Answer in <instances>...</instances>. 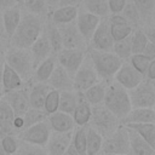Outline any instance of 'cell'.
<instances>
[{
    "label": "cell",
    "mask_w": 155,
    "mask_h": 155,
    "mask_svg": "<svg viewBox=\"0 0 155 155\" xmlns=\"http://www.w3.org/2000/svg\"><path fill=\"white\" fill-rule=\"evenodd\" d=\"M142 30H143L144 35L147 36L148 42H150L151 45L155 46V22H153L150 24H147V25H143Z\"/></svg>",
    "instance_id": "48"
},
{
    "label": "cell",
    "mask_w": 155,
    "mask_h": 155,
    "mask_svg": "<svg viewBox=\"0 0 155 155\" xmlns=\"http://www.w3.org/2000/svg\"><path fill=\"white\" fill-rule=\"evenodd\" d=\"M137 7L143 25L155 22V0H131Z\"/></svg>",
    "instance_id": "31"
},
{
    "label": "cell",
    "mask_w": 155,
    "mask_h": 155,
    "mask_svg": "<svg viewBox=\"0 0 155 155\" xmlns=\"http://www.w3.org/2000/svg\"><path fill=\"white\" fill-rule=\"evenodd\" d=\"M127 22L128 24L133 28V29H140L143 27V23H142V19H140V15L137 10V7L134 6V4L130 0H127L122 12L120 13Z\"/></svg>",
    "instance_id": "37"
},
{
    "label": "cell",
    "mask_w": 155,
    "mask_h": 155,
    "mask_svg": "<svg viewBox=\"0 0 155 155\" xmlns=\"http://www.w3.org/2000/svg\"><path fill=\"white\" fill-rule=\"evenodd\" d=\"M51 90L64 92V91H74L73 78L58 64H56L50 79L46 82Z\"/></svg>",
    "instance_id": "16"
},
{
    "label": "cell",
    "mask_w": 155,
    "mask_h": 155,
    "mask_svg": "<svg viewBox=\"0 0 155 155\" xmlns=\"http://www.w3.org/2000/svg\"><path fill=\"white\" fill-rule=\"evenodd\" d=\"M82 0H59L57 7L59 6H73V7H79L81 5Z\"/></svg>",
    "instance_id": "51"
},
{
    "label": "cell",
    "mask_w": 155,
    "mask_h": 155,
    "mask_svg": "<svg viewBox=\"0 0 155 155\" xmlns=\"http://www.w3.org/2000/svg\"><path fill=\"white\" fill-rule=\"evenodd\" d=\"M145 79L149 80V81L155 80V59H154V61H150L149 67H148V70H147Z\"/></svg>",
    "instance_id": "50"
},
{
    "label": "cell",
    "mask_w": 155,
    "mask_h": 155,
    "mask_svg": "<svg viewBox=\"0 0 155 155\" xmlns=\"http://www.w3.org/2000/svg\"><path fill=\"white\" fill-rule=\"evenodd\" d=\"M57 64V59L54 54H51L50 57H47L46 59H44L35 69L33 73V78H31V82H41V84H46L47 80L50 79L54 67Z\"/></svg>",
    "instance_id": "27"
},
{
    "label": "cell",
    "mask_w": 155,
    "mask_h": 155,
    "mask_svg": "<svg viewBox=\"0 0 155 155\" xmlns=\"http://www.w3.org/2000/svg\"><path fill=\"white\" fill-rule=\"evenodd\" d=\"M88 126L97 131L103 138H107L121 126V122L103 104H101L92 107V114Z\"/></svg>",
    "instance_id": "5"
},
{
    "label": "cell",
    "mask_w": 155,
    "mask_h": 155,
    "mask_svg": "<svg viewBox=\"0 0 155 155\" xmlns=\"http://www.w3.org/2000/svg\"><path fill=\"white\" fill-rule=\"evenodd\" d=\"M16 5H18V4L15 0H0V10L1 11H4L6 8H10V7H13Z\"/></svg>",
    "instance_id": "52"
},
{
    "label": "cell",
    "mask_w": 155,
    "mask_h": 155,
    "mask_svg": "<svg viewBox=\"0 0 155 155\" xmlns=\"http://www.w3.org/2000/svg\"><path fill=\"white\" fill-rule=\"evenodd\" d=\"M114 45V39L110 33V27H109V21L108 17L101 18V22L94 30L92 39L88 44L90 48L98 50V51H105V52H111Z\"/></svg>",
    "instance_id": "11"
},
{
    "label": "cell",
    "mask_w": 155,
    "mask_h": 155,
    "mask_svg": "<svg viewBox=\"0 0 155 155\" xmlns=\"http://www.w3.org/2000/svg\"><path fill=\"white\" fill-rule=\"evenodd\" d=\"M99 155H103V154H99Z\"/></svg>",
    "instance_id": "64"
},
{
    "label": "cell",
    "mask_w": 155,
    "mask_h": 155,
    "mask_svg": "<svg viewBox=\"0 0 155 155\" xmlns=\"http://www.w3.org/2000/svg\"><path fill=\"white\" fill-rule=\"evenodd\" d=\"M121 155H130V154H121Z\"/></svg>",
    "instance_id": "62"
},
{
    "label": "cell",
    "mask_w": 155,
    "mask_h": 155,
    "mask_svg": "<svg viewBox=\"0 0 155 155\" xmlns=\"http://www.w3.org/2000/svg\"><path fill=\"white\" fill-rule=\"evenodd\" d=\"M47 1V5H48V7H52V6H57L58 5V2H59V0H46Z\"/></svg>",
    "instance_id": "57"
},
{
    "label": "cell",
    "mask_w": 155,
    "mask_h": 155,
    "mask_svg": "<svg viewBox=\"0 0 155 155\" xmlns=\"http://www.w3.org/2000/svg\"><path fill=\"white\" fill-rule=\"evenodd\" d=\"M13 155H22V154H21V153H19V151H17V153H15V154H13Z\"/></svg>",
    "instance_id": "59"
},
{
    "label": "cell",
    "mask_w": 155,
    "mask_h": 155,
    "mask_svg": "<svg viewBox=\"0 0 155 155\" xmlns=\"http://www.w3.org/2000/svg\"><path fill=\"white\" fill-rule=\"evenodd\" d=\"M8 40H2L0 39V59H4L5 57V53H6V50L8 47Z\"/></svg>",
    "instance_id": "53"
},
{
    "label": "cell",
    "mask_w": 155,
    "mask_h": 155,
    "mask_svg": "<svg viewBox=\"0 0 155 155\" xmlns=\"http://www.w3.org/2000/svg\"><path fill=\"white\" fill-rule=\"evenodd\" d=\"M63 155H79V154H78V151L74 149V147H73V145H71V143H70L69 148L67 149V151H65Z\"/></svg>",
    "instance_id": "55"
},
{
    "label": "cell",
    "mask_w": 155,
    "mask_h": 155,
    "mask_svg": "<svg viewBox=\"0 0 155 155\" xmlns=\"http://www.w3.org/2000/svg\"><path fill=\"white\" fill-rule=\"evenodd\" d=\"M79 7L73 6H59L56 7L51 13H48V19L56 25L71 23L76 19Z\"/></svg>",
    "instance_id": "25"
},
{
    "label": "cell",
    "mask_w": 155,
    "mask_h": 155,
    "mask_svg": "<svg viewBox=\"0 0 155 155\" xmlns=\"http://www.w3.org/2000/svg\"><path fill=\"white\" fill-rule=\"evenodd\" d=\"M103 155H121L130 154V139L127 128L121 125L113 134L103 138L102 150Z\"/></svg>",
    "instance_id": "6"
},
{
    "label": "cell",
    "mask_w": 155,
    "mask_h": 155,
    "mask_svg": "<svg viewBox=\"0 0 155 155\" xmlns=\"http://www.w3.org/2000/svg\"><path fill=\"white\" fill-rule=\"evenodd\" d=\"M81 10L92 13L99 18H105L109 16L108 0H82Z\"/></svg>",
    "instance_id": "34"
},
{
    "label": "cell",
    "mask_w": 155,
    "mask_h": 155,
    "mask_svg": "<svg viewBox=\"0 0 155 155\" xmlns=\"http://www.w3.org/2000/svg\"><path fill=\"white\" fill-rule=\"evenodd\" d=\"M98 81H101V80H99V78L92 65V62L86 52V56H85L80 68L73 76L74 91L75 92H85L87 88L96 85Z\"/></svg>",
    "instance_id": "7"
},
{
    "label": "cell",
    "mask_w": 155,
    "mask_h": 155,
    "mask_svg": "<svg viewBox=\"0 0 155 155\" xmlns=\"http://www.w3.org/2000/svg\"><path fill=\"white\" fill-rule=\"evenodd\" d=\"M127 132L130 139V155H155V150L137 132L130 128H127Z\"/></svg>",
    "instance_id": "28"
},
{
    "label": "cell",
    "mask_w": 155,
    "mask_h": 155,
    "mask_svg": "<svg viewBox=\"0 0 155 155\" xmlns=\"http://www.w3.org/2000/svg\"><path fill=\"white\" fill-rule=\"evenodd\" d=\"M105 90H107V84L103 81H98L96 85L91 86L85 92H82V94L91 107H96L103 104Z\"/></svg>",
    "instance_id": "32"
},
{
    "label": "cell",
    "mask_w": 155,
    "mask_h": 155,
    "mask_svg": "<svg viewBox=\"0 0 155 155\" xmlns=\"http://www.w3.org/2000/svg\"><path fill=\"white\" fill-rule=\"evenodd\" d=\"M47 114L44 111V110H40V109H33V108H29L25 114L22 116L23 117V130L33 126V125H36L41 121H45L47 120Z\"/></svg>",
    "instance_id": "41"
},
{
    "label": "cell",
    "mask_w": 155,
    "mask_h": 155,
    "mask_svg": "<svg viewBox=\"0 0 155 155\" xmlns=\"http://www.w3.org/2000/svg\"><path fill=\"white\" fill-rule=\"evenodd\" d=\"M76 96H78V103L71 114V117L74 120L75 126H87L91 120L92 107L85 99L82 92H76Z\"/></svg>",
    "instance_id": "22"
},
{
    "label": "cell",
    "mask_w": 155,
    "mask_h": 155,
    "mask_svg": "<svg viewBox=\"0 0 155 155\" xmlns=\"http://www.w3.org/2000/svg\"><path fill=\"white\" fill-rule=\"evenodd\" d=\"M44 31H45V34H46V36L48 39V42H50V46H51V50H52V54L56 56L63 48L62 38H61L58 27L47 18V19H45Z\"/></svg>",
    "instance_id": "30"
},
{
    "label": "cell",
    "mask_w": 155,
    "mask_h": 155,
    "mask_svg": "<svg viewBox=\"0 0 155 155\" xmlns=\"http://www.w3.org/2000/svg\"><path fill=\"white\" fill-rule=\"evenodd\" d=\"M127 62H128L140 75H143L144 79H145L147 70H148V67H149V63H150V61H149L147 57H144L142 53H140V54H132V56L128 58Z\"/></svg>",
    "instance_id": "44"
},
{
    "label": "cell",
    "mask_w": 155,
    "mask_h": 155,
    "mask_svg": "<svg viewBox=\"0 0 155 155\" xmlns=\"http://www.w3.org/2000/svg\"><path fill=\"white\" fill-rule=\"evenodd\" d=\"M108 21H109L110 33H111V36L114 39V42L130 36L132 34V31L134 30L121 15L108 16Z\"/></svg>",
    "instance_id": "21"
},
{
    "label": "cell",
    "mask_w": 155,
    "mask_h": 155,
    "mask_svg": "<svg viewBox=\"0 0 155 155\" xmlns=\"http://www.w3.org/2000/svg\"><path fill=\"white\" fill-rule=\"evenodd\" d=\"M4 65H5L4 59H0V91H1V79H2V73H4Z\"/></svg>",
    "instance_id": "56"
},
{
    "label": "cell",
    "mask_w": 155,
    "mask_h": 155,
    "mask_svg": "<svg viewBox=\"0 0 155 155\" xmlns=\"http://www.w3.org/2000/svg\"><path fill=\"white\" fill-rule=\"evenodd\" d=\"M27 85L28 84H25L15 70H12L6 64L4 65V73H2V79H1V92L2 93L22 88Z\"/></svg>",
    "instance_id": "26"
},
{
    "label": "cell",
    "mask_w": 155,
    "mask_h": 155,
    "mask_svg": "<svg viewBox=\"0 0 155 155\" xmlns=\"http://www.w3.org/2000/svg\"><path fill=\"white\" fill-rule=\"evenodd\" d=\"M58 104H59V92L54 91V90H50V92L47 93V96L45 98L42 110L47 115H51V114L58 111Z\"/></svg>",
    "instance_id": "43"
},
{
    "label": "cell",
    "mask_w": 155,
    "mask_h": 155,
    "mask_svg": "<svg viewBox=\"0 0 155 155\" xmlns=\"http://www.w3.org/2000/svg\"><path fill=\"white\" fill-rule=\"evenodd\" d=\"M153 109H154V111H155V105H154V108H153Z\"/></svg>",
    "instance_id": "63"
},
{
    "label": "cell",
    "mask_w": 155,
    "mask_h": 155,
    "mask_svg": "<svg viewBox=\"0 0 155 155\" xmlns=\"http://www.w3.org/2000/svg\"><path fill=\"white\" fill-rule=\"evenodd\" d=\"M78 103V96L75 91H64L59 92V104L58 111L71 115Z\"/></svg>",
    "instance_id": "38"
},
{
    "label": "cell",
    "mask_w": 155,
    "mask_h": 155,
    "mask_svg": "<svg viewBox=\"0 0 155 155\" xmlns=\"http://www.w3.org/2000/svg\"><path fill=\"white\" fill-rule=\"evenodd\" d=\"M87 56L90 57L92 65L99 78L101 81L105 82L107 85L114 81V76L124 61H121L116 54L113 52H105V51H98L87 47L86 48Z\"/></svg>",
    "instance_id": "2"
},
{
    "label": "cell",
    "mask_w": 155,
    "mask_h": 155,
    "mask_svg": "<svg viewBox=\"0 0 155 155\" xmlns=\"http://www.w3.org/2000/svg\"><path fill=\"white\" fill-rule=\"evenodd\" d=\"M21 7L31 15L45 18L48 15V5L46 0H22Z\"/></svg>",
    "instance_id": "36"
},
{
    "label": "cell",
    "mask_w": 155,
    "mask_h": 155,
    "mask_svg": "<svg viewBox=\"0 0 155 155\" xmlns=\"http://www.w3.org/2000/svg\"><path fill=\"white\" fill-rule=\"evenodd\" d=\"M132 108H154L155 88L151 81L144 79L137 87L127 91Z\"/></svg>",
    "instance_id": "8"
},
{
    "label": "cell",
    "mask_w": 155,
    "mask_h": 155,
    "mask_svg": "<svg viewBox=\"0 0 155 155\" xmlns=\"http://www.w3.org/2000/svg\"><path fill=\"white\" fill-rule=\"evenodd\" d=\"M111 52L114 54H116L121 61L126 62L128 61V58L132 56V48H131V35L122 39V40H119V41H115L114 45H113V50Z\"/></svg>",
    "instance_id": "40"
},
{
    "label": "cell",
    "mask_w": 155,
    "mask_h": 155,
    "mask_svg": "<svg viewBox=\"0 0 155 155\" xmlns=\"http://www.w3.org/2000/svg\"><path fill=\"white\" fill-rule=\"evenodd\" d=\"M155 122V111L153 108H132L121 125L128 124H151Z\"/></svg>",
    "instance_id": "24"
},
{
    "label": "cell",
    "mask_w": 155,
    "mask_h": 155,
    "mask_svg": "<svg viewBox=\"0 0 155 155\" xmlns=\"http://www.w3.org/2000/svg\"><path fill=\"white\" fill-rule=\"evenodd\" d=\"M50 86L47 84L41 82H29L28 84V99L29 105L33 109H40L44 108V102L50 92Z\"/></svg>",
    "instance_id": "20"
},
{
    "label": "cell",
    "mask_w": 155,
    "mask_h": 155,
    "mask_svg": "<svg viewBox=\"0 0 155 155\" xmlns=\"http://www.w3.org/2000/svg\"><path fill=\"white\" fill-rule=\"evenodd\" d=\"M0 39L2 40H8L6 38V34H5V30H4V24H2V11L0 10Z\"/></svg>",
    "instance_id": "54"
},
{
    "label": "cell",
    "mask_w": 155,
    "mask_h": 155,
    "mask_svg": "<svg viewBox=\"0 0 155 155\" xmlns=\"http://www.w3.org/2000/svg\"><path fill=\"white\" fill-rule=\"evenodd\" d=\"M61 38H62V45L63 48H80V50H86L88 45L81 36L75 21L71 23L67 24H61L57 25Z\"/></svg>",
    "instance_id": "12"
},
{
    "label": "cell",
    "mask_w": 155,
    "mask_h": 155,
    "mask_svg": "<svg viewBox=\"0 0 155 155\" xmlns=\"http://www.w3.org/2000/svg\"><path fill=\"white\" fill-rule=\"evenodd\" d=\"M29 52L33 59V67L34 69L47 57H50L52 54V50L48 42V39L45 34V31L42 30V33L40 34V36L34 41V44L29 47Z\"/></svg>",
    "instance_id": "18"
},
{
    "label": "cell",
    "mask_w": 155,
    "mask_h": 155,
    "mask_svg": "<svg viewBox=\"0 0 155 155\" xmlns=\"http://www.w3.org/2000/svg\"><path fill=\"white\" fill-rule=\"evenodd\" d=\"M86 131L87 126H75L71 134V145L79 155H86Z\"/></svg>",
    "instance_id": "39"
},
{
    "label": "cell",
    "mask_w": 155,
    "mask_h": 155,
    "mask_svg": "<svg viewBox=\"0 0 155 155\" xmlns=\"http://www.w3.org/2000/svg\"><path fill=\"white\" fill-rule=\"evenodd\" d=\"M51 128L47 122V120L41 121L36 125H33L23 131H21L17 134V138L21 142L31 144V145H38V147H44L47 144V140L51 134Z\"/></svg>",
    "instance_id": "9"
},
{
    "label": "cell",
    "mask_w": 155,
    "mask_h": 155,
    "mask_svg": "<svg viewBox=\"0 0 155 155\" xmlns=\"http://www.w3.org/2000/svg\"><path fill=\"white\" fill-rule=\"evenodd\" d=\"M47 122H48L52 132L67 133V132H73L75 128V124H74L71 115L62 113V111H56V113L48 115Z\"/></svg>",
    "instance_id": "19"
},
{
    "label": "cell",
    "mask_w": 155,
    "mask_h": 155,
    "mask_svg": "<svg viewBox=\"0 0 155 155\" xmlns=\"http://www.w3.org/2000/svg\"><path fill=\"white\" fill-rule=\"evenodd\" d=\"M15 119V114L7 102L2 98L0 101V131L4 136L6 134H15L12 122Z\"/></svg>",
    "instance_id": "29"
},
{
    "label": "cell",
    "mask_w": 155,
    "mask_h": 155,
    "mask_svg": "<svg viewBox=\"0 0 155 155\" xmlns=\"http://www.w3.org/2000/svg\"><path fill=\"white\" fill-rule=\"evenodd\" d=\"M99 22H101L99 17H97V16H94L92 13H88V12L79 8L75 23H76V27H78L81 36L84 38V40L86 41L87 45L90 44V41L92 39V35H93L94 30L97 29Z\"/></svg>",
    "instance_id": "15"
},
{
    "label": "cell",
    "mask_w": 155,
    "mask_h": 155,
    "mask_svg": "<svg viewBox=\"0 0 155 155\" xmlns=\"http://www.w3.org/2000/svg\"><path fill=\"white\" fill-rule=\"evenodd\" d=\"M103 137L87 125L86 131V155H99L102 150Z\"/></svg>",
    "instance_id": "35"
},
{
    "label": "cell",
    "mask_w": 155,
    "mask_h": 155,
    "mask_svg": "<svg viewBox=\"0 0 155 155\" xmlns=\"http://www.w3.org/2000/svg\"><path fill=\"white\" fill-rule=\"evenodd\" d=\"M21 17H22L21 5H16L13 7H10L2 11V24H4V30L7 39H10L13 35L16 28L18 27Z\"/></svg>",
    "instance_id": "23"
},
{
    "label": "cell",
    "mask_w": 155,
    "mask_h": 155,
    "mask_svg": "<svg viewBox=\"0 0 155 155\" xmlns=\"http://www.w3.org/2000/svg\"><path fill=\"white\" fill-rule=\"evenodd\" d=\"M2 98L7 102L15 116H23L25 111L30 108L28 99V85L18 90L2 93Z\"/></svg>",
    "instance_id": "14"
},
{
    "label": "cell",
    "mask_w": 155,
    "mask_h": 155,
    "mask_svg": "<svg viewBox=\"0 0 155 155\" xmlns=\"http://www.w3.org/2000/svg\"><path fill=\"white\" fill-rule=\"evenodd\" d=\"M1 99H2V92L0 91V101H1Z\"/></svg>",
    "instance_id": "60"
},
{
    "label": "cell",
    "mask_w": 155,
    "mask_h": 155,
    "mask_svg": "<svg viewBox=\"0 0 155 155\" xmlns=\"http://www.w3.org/2000/svg\"><path fill=\"white\" fill-rule=\"evenodd\" d=\"M4 62L12 70H15L25 84L31 82L34 67L29 50L8 46L4 57Z\"/></svg>",
    "instance_id": "4"
},
{
    "label": "cell",
    "mask_w": 155,
    "mask_h": 155,
    "mask_svg": "<svg viewBox=\"0 0 155 155\" xmlns=\"http://www.w3.org/2000/svg\"><path fill=\"white\" fill-rule=\"evenodd\" d=\"M45 19L42 17L22 11V17L13 35L8 39V45L16 48L29 50L34 41L44 30Z\"/></svg>",
    "instance_id": "1"
},
{
    "label": "cell",
    "mask_w": 155,
    "mask_h": 155,
    "mask_svg": "<svg viewBox=\"0 0 155 155\" xmlns=\"http://www.w3.org/2000/svg\"><path fill=\"white\" fill-rule=\"evenodd\" d=\"M103 105L111 114H114L120 120V122L127 116V114L132 109L128 92L115 81H111L107 85Z\"/></svg>",
    "instance_id": "3"
},
{
    "label": "cell",
    "mask_w": 155,
    "mask_h": 155,
    "mask_svg": "<svg viewBox=\"0 0 155 155\" xmlns=\"http://www.w3.org/2000/svg\"><path fill=\"white\" fill-rule=\"evenodd\" d=\"M86 56V50L80 48H62L57 54V64L61 65L71 78L80 68L84 58Z\"/></svg>",
    "instance_id": "10"
},
{
    "label": "cell",
    "mask_w": 155,
    "mask_h": 155,
    "mask_svg": "<svg viewBox=\"0 0 155 155\" xmlns=\"http://www.w3.org/2000/svg\"><path fill=\"white\" fill-rule=\"evenodd\" d=\"M148 44V39L144 35L142 28L140 29H134L131 34V48H132V54H140L145 46Z\"/></svg>",
    "instance_id": "42"
},
{
    "label": "cell",
    "mask_w": 155,
    "mask_h": 155,
    "mask_svg": "<svg viewBox=\"0 0 155 155\" xmlns=\"http://www.w3.org/2000/svg\"><path fill=\"white\" fill-rule=\"evenodd\" d=\"M18 151L22 155H47L44 147L31 145V144H28V143H24V142H21V140H19Z\"/></svg>",
    "instance_id": "46"
},
{
    "label": "cell",
    "mask_w": 155,
    "mask_h": 155,
    "mask_svg": "<svg viewBox=\"0 0 155 155\" xmlns=\"http://www.w3.org/2000/svg\"><path fill=\"white\" fill-rule=\"evenodd\" d=\"M125 127L137 132L155 150V122L151 124H128Z\"/></svg>",
    "instance_id": "33"
},
{
    "label": "cell",
    "mask_w": 155,
    "mask_h": 155,
    "mask_svg": "<svg viewBox=\"0 0 155 155\" xmlns=\"http://www.w3.org/2000/svg\"><path fill=\"white\" fill-rule=\"evenodd\" d=\"M0 144L2 147V149L8 154V155H13L15 153L18 151L19 148V139L17 138L16 134H6L0 139Z\"/></svg>",
    "instance_id": "45"
},
{
    "label": "cell",
    "mask_w": 155,
    "mask_h": 155,
    "mask_svg": "<svg viewBox=\"0 0 155 155\" xmlns=\"http://www.w3.org/2000/svg\"><path fill=\"white\" fill-rule=\"evenodd\" d=\"M142 54L144 57H147L149 61H154L155 59V46L151 45L150 42H148L145 48H144V51L142 52Z\"/></svg>",
    "instance_id": "49"
},
{
    "label": "cell",
    "mask_w": 155,
    "mask_h": 155,
    "mask_svg": "<svg viewBox=\"0 0 155 155\" xmlns=\"http://www.w3.org/2000/svg\"><path fill=\"white\" fill-rule=\"evenodd\" d=\"M71 134L73 132H67V133L51 132L47 144L45 145V150L47 155H63L71 143Z\"/></svg>",
    "instance_id": "17"
},
{
    "label": "cell",
    "mask_w": 155,
    "mask_h": 155,
    "mask_svg": "<svg viewBox=\"0 0 155 155\" xmlns=\"http://www.w3.org/2000/svg\"><path fill=\"white\" fill-rule=\"evenodd\" d=\"M143 80L144 76L140 75L127 61L121 64V67L119 68V70L114 76V81L119 84L121 87H124L126 91L137 87Z\"/></svg>",
    "instance_id": "13"
},
{
    "label": "cell",
    "mask_w": 155,
    "mask_h": 155,
    "mask_svg": "<svg viewBox=\"0 0 155 155\" xmlns=\"http://www.w3.org/2000/svg\"><path fill=\"white\" fill-rule=\"evenodd\" d=\"M0 155H8L4 149H2V147H1V144H0Z\"/></svg>",
    "instance_id": "58"
},
{
    "label": "cell",
    "mask_w": 155,
    "mask_h": 155,
    "mask_svg": "<svg viewBox=\"0 0 155 155\" xmlns=\"http://www.w3.org/2000/svg\"><path fill=\"white\" fill-rule=\"evenodd\" d=\"M127 0H108V8L109 13L111 15H120L126 5Z\"/></svg>",
    "instance_id": "47"
},
{
    "label": "cell",
    "mask_w": 155,
    "mask_h": 155,
    "mask_svg": "<svg viewBox=\"0 0 155 155\" xmlns=\"http://www.w3.org/2000/svg\"><path fill=\"white\" fill-rule=\"evenodd\" d=\"M151 84H153V86H154V88H155V80H153V81H151Z\"/></svg>",
    "instance_id": "61"
}]
</instances>
